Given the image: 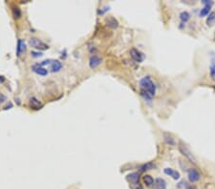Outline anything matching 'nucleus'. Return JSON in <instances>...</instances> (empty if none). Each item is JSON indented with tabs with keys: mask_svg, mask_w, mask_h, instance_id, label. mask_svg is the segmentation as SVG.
Segmentation results:
<instances>
[{
	"mask_svg": "<svg viewBox=\"0 0 215 189\" xmlns=\"http://www.w3.org/2000/svg\"><path fill=\"white\" fill-rule=\"evenodd\" d=\"M140 86H141V89L147 92L152 97L156 94V85H155V83L152 81L150 76H145V78H141L140 81Z\"/></svg>",
	"mask_w": 215,
	"mask_h": 189,
	"instance_id": "obj_1",
	"label": "nucleus"
},
{
	"mask_svg": "<svg viewBox=\"0 0 215 189\" xmlns=\"http://www.w3.org/2000/svg\"><path fill=\"white\" fill-rule=\"evenodd\" d=\"M29 44L31 45L33 48H35V49H37V50H47V49L49 48V46L47 44H45L43 41H41L36 37L30 38Z\"/></svg>",
	"mask_w": 215,
	"mask_h": 189,
	"instance_id": "obj_2",
	"label": "nucleus"
},
{
	"mask_svg": "<svg viewBox=\"0 0 215 189\" xmlns=\"http://www.w3.org/2000/svg\"><path fill=\"white\" fill-rule=\"evenodd\" d=\"M179 150H180V152L183 154L184 157H186L188 160L191 161V162L193 163H197V160H196V158L194 157V155L192 154L191 152L189 151V149L187 148V147L186 146V145H184L183 143H180V145H179Z\"/></svg>",
	"mask_w": 215,
	"mask_h": 189,
	"instance_id": "obj_3",
	"label": "nucleus"
},
{
	"mask_svg": "<svg viewBox=\"0 0 215 189\" xmlns=\"http://www.w3.org/2000/svg\"><path fill=\"white\" fill-rule=\"evenodd\" d=\"M130 56H131L133 60H135V61L138 63L143 62V60L145 59V56H143V53L137 50L136 48H132L131 50H130Z\"/></svg>",
	"mask_w": 215,
	"mask_h": 189,
	"instance_id": "obj_4",
	"label": "nucleus"
},
{
	"mask_svg": "<svg viewBox=\"0 0 215 189\" xmlns=\"http://www.w3.org/2000/svg\"><path fill=\"white\" fill-rule=\"evenodd\" d=\"M203 2L205 3V7H204L203 9L200 11V16H201V17H204V16L209 15V13H210L211 6L213 5V2H212V1H203Z\"/></svg>",
	"mask_w": 215,
	"mask_h": 189,
	"instance_id": "obj_5",
	"label": "nucleus"
},
{
	"mask_svg": "<svg viewBox=\"0 0 215 189\" xmlns=\"http://www.w3.org/2000/svg\"><path fill=\"white\" fill-rule=\"evenodd\" d=\"M187 174H188V180L190 182H195L200 180V173L198 172L197 169H194V168L189 169Z\"/></svg>",
	"mask_w": 215,
	"mask_h": 189,
	"instance_id": "obj_6",
	"label": "nucleus"
},
{
	"mask_svg": "<svg viewBox=\"0 0 215 189\" xmlns=\"http://www.w3.org/2000/svg\"><path fill=\"white\" fill-rule=\"evenodd\" d=\"M32 69L35 74H37V75H39V76H46L48 74V71L46 70L45 68H43L40 64L34 65V66L32 67Z\"/></svg>",
	"mask_w": 215,
	"mask_h": 189,
	"instance_id": "obj_7",
	"label": "nucleus"
},
{
	"mask_svg": "<svg viewBox=\"0 0 215 189\" xmlns=\"http://www.w3.org/2000/svg\"><path fill=\"white\" fill-rule=\"evenodd\" d=\"M100 62H102V58L100 56H93L90 57V60H89V66H90L91 69H95L100 64Z\"/></svg>",
	"mask_w": 215,
	"mask_h": 189,
	"instance_id": "obj_8",
	"label": "nucleus"
},
{
	"mask_svg": "<svg viewBox=\"0 0 215 189\" xmlns=\"http://www.w3.org/2000/svg\"><path fill=\"white\" fill-rule=\"evenodd\" d=\"M164 172L167 175H168V176L172 177L174 180H178L179 178H180V173H179L178 171L173 170L172 168H165L164 170Z\"/></svg>",
	"mask_w": 215,
	"mask_h": 189,
	"instance_id": "obj_9",
	"label": "nucleus"
},
{
	"mask_svg": "<svg viewBox=\"0 0 215 189\" xmlns=\"http://www.w3.org/2000/svg\"><path fill=\"white\" fill-rule=\"evenodd\" d=\"M61 68H62V64L60 61H58V60H53V61H52V63H51L52 72H54V73L59 72Z\"/></svg>",
	"mask_w": 215,
	"mask_h": 189,
	"instance_id": "obj_10",
	"label": "nucleus"
},
{
	"mask_svg": "<svg viewBox=\"0 0 215 189\" xmlns=\"http://www.w3.org/2000/svg\"><path fill=\"white\" fill-rule=\"evenodd\" d=\"M155 188L156 189H167V182L164 179L158 178L155 180Z\"/></svg>",
	"mask_w": 215,
	"mask_h": 189,
	"instance_id": "obj_11",
	"label": "nucleus"
},
{
	"mask_svg": "<svg viewBox=\"0 0 215 189\" xmlns=\"http://www.w3.org/2000/svg\"><path fill=\"white\" fill-rule=\"evenodd\" d=\"M106 25L112 29H116L117 27L119 26V23H118V21H117L116 18L109 17L108 19H106Z\"/></svg>",
	"mask_w": 215,
	"mask_h": 189,
	"instance_id": "obj_12",
	"label": "nucleus"
},
{
	"mask_svg": "<svg viewBox=\"0 0 215 189\" xmlns=\"http://www.w3.org/2000/svg\"><path fill=\"white\" fill-rule=\"evenodd\" d=\"M25 51H26L25 43H24V41L19 39L18 40V44H17V56H19L21 53H23V52H25Z\"/></svg>",
	"mask_w": 215,
	"mask_h": 189,
	"instance_id": "obj_13",
	"label": "nucleus"
},
{
	"mask_svg": "<svg viewBox=\"0 0 215 189\" xmlns=\"http://www.w3.org/2000/svg\"><path fill=\"white\" fill-rule=\"evenodd\" d=\"M215 23V12H211L206 18V25L212 26Z\"/></svg>",
	"mask_w": 215,
	"mask_h": 189,
	"instance_id": "obj_14",
	"label": "nucleus"
},
{
	"mask_svg": "<svg viewBox=\"0 0 215 189\" xmlns=\"http://www.w3.org/2000/svg\"><path fill=\"white\" fill-rule=\"evenodd\" d=\"M30 105L35 109H38L40 106H41V102H40L36 97H32L31 99H30Z\"/></svg>",
	"mask_w": 215,
	"mask_h": 189,
	"instance_id": "obj_15",
	"label": "nucleus"
},
{
	"mask_svg": "<svg viewBox=\"0 0 215 189\" xmlns=\"http://www.w3.org/2000/svg\"><path fill=\"white\" fill-rule=\"evenodd\" d=\"M143 182L147 186H152L154 183V180L150 175H145V176L143 177Z\"/></svg>",
	"mask_w": 215,
	"mask_h": 189,
	"instance_id": "obj_16",
	"label": "nucleus"
},
{
	"mask_svg": "<svg viewBox=\"0 0 215 189\" xmlns=\"http://www.w3.org/2000/svg\"><path fill=\"white\" fill-rule=\"evenodd\" d=\"M189 18H190V15L187 12H182L180 13V19L183 23L187 22V21L189 20Z\"/></svg>",
	"mask_w": 215,
	"mask_h": 189,
	"instance_id": "obj_17",
	"label": "nucleus"
},
{
	"mask_svg": "<svg viewBox=\"0 0 215 189\" xmlns=\"http://www.w3.org/2000/svg\"><path fill=\"white\" fill-rule=\"evenodd\" d=\"M153 167H155V165L153 163L151 162H147V163H145L143 164L141 167H140V171L143 172V171H146V170H150V169H152Z\"/></svg>",
	"mask_w": 215,
	"mask_h": 189,
	"instance_id": "obj_18",
	"label": "nucleus"
},
{
	"mask_svg": "<svg viewBox=\"0 0 215 189\" xmlns=\"http://www.w3.org/2000/svg\"><path fill=\"white\" fill-rule=\"evenodd\" d=\"M128 179L131 180L132 182L136 183V184H138L139 182V174L138 173H132L128 175Z\"/></svg>",
	"mask_w": 215,
	"mask_h": 189,
	"instance_id": "obj_19",
	"label": "nucleus"
},
{
	"mask_svg": "<svg viewBox=\"0 0 215 189\" xmlns=\"http://www.w3.org/2000/svg\"><path fill=\"white\" fill-rule=\"evenodd\" d=\"M12 12H13V16H15V18H19L21 16V11L18 7H13Z\"/></svg>",
	"mask_w": 215,
	"mask_h": 189,
	"instance_id": "obj_20",
	"label": "nucleus"
},
{
	"mask_svg": "<svg viewBox=\"0 0 215 189\" xmlns=\"http://www.w3.org/2000/svg\"><path fill=\"white\" fill-rule=\"evenodd\" d=\"M210 76H211V78L213 79V80H215V61H213L211 63V65H210Z\"/></svg>",
	"mask_w": 215,
	"mask_h": 189,
	"instance_id": "obj_21",
	"label": "nucleus"
},
{
	"mask_svg": "<svg viewBox=\"0 0 215 189\" xmlns=\"http://www.w3.org/2000/svg\"><path fill=\"white\" fill-rule=\"evenodd\" d=\"M165 141H167L168 144H170V145L175 144V141H174V139L171 138L170 136H168V135H165Z\"/></svg>",
	"mask_w": 215,
	"mask_h": 189,
	"instance_id": "obj_22",
	"label": "nucleus"
},
{
	"mask_svg": "<svg viewBox=\"0 0 215 189\" xmlns=\"http://www.w3.org/2000/svg\"><path fill=\"white\" fill-rule=\"evenodd\" d=\"M32 56H35V57H38V56H41L42 54L41 53H37V52H32Z\"/></svg>",
	"mask_w": 215,
	"mask_h": 189,
	"instance_id": "obj_23",
	"label": "nucleus"
},
{
	"mask_svg": "<svg viewBox=\"0 0 215 189\" xmlns=\"http://www.w3.org/2000/svg\"><path fill=\"white\" fill-rule=\"evenodd\" d=\"M4 100H6V97H5L3 95H0V103L3 102Z\"/></svg>",
	"mask_w": 215,
	"mask_h": 189,
	"instance_id": "obj_24",
	"label": "nucleus"
},
{
	"mask_svg": "<svg viewBox=\"0 0 215 189\" xmlns=\"http://www.w3.org/2000/svg\"><path fill=\"white\" fill-rule=\"evenodd\" d=\"M186 189H195V187H193L192 185H186Z\"/></svg>",
	"mask_w": 215,
	"mask_h": 189,
	"instance_id": "obj_25",
	"label": "nucleus"
},
{
	"mask_svg": "<svg viewBox=\"0 0 215 189\" xmlns=\"http://www.w3.org/2000/svg\"><path fill=\"white\" fill-rule=\"evenodd\" d=\"M3 81H4V78H3V76H0V83L3 82Z\"/></svg>",
	"mask_w": 215,
	"mask_h": 189,
	"instance_id": "obj_26",
	"label": "nucleus"
}]
</instances>
